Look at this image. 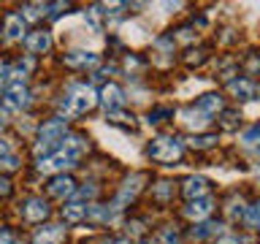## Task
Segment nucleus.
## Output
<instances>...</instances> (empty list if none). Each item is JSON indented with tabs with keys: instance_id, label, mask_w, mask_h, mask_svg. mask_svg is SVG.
Returning <instances> with one entry per match:
<instances>
[{
	"instance_id": "1",
	"label": "nucleus",
	"mask_w": 260,
	"mask_h": 244,
	"mask_svg": "<svg viewBox=\"0 0 260 244\" xmlns=\"http://www.w3.org/2000/svg\"><path fill=\"white\" fill-rule=\"evenodd\" d=\"M95 103H98V95H95L92 87L73 84L71 93L65 95V101H62V114L65 117H79V114H87Z\"/></svg>"
},
{
	"instance_id": "2",
	"label": "nucleus",
	"mask_w": 260,
	"mask_h": 244,
	"mask_svg": "<svg viewBox=\"0 0 260 244\" xmlns=\"http://www.w3.org/2000/svg\"><path fill=\"white\" fill-rule=\"evenodd\" d=\"M149 155L160 163H174V160H179V155H182V141H179V138H168V136L152 138Z\"/></svg>"
},
{
	"instance_id": "3",
	"label": "nucleus",
	"mask_w": 260,
	"mask_h": 244,
	"mask_svg": "<svg viewBox=\"0 0 260 244\" xmlns=\"http://www.w3.org/2000/svg\"><path fill=\"white\" fill-rule=\"evenodd\" d=\"M71 166H76V160H71L68 155H62V152H52V155H46V158L38 160L41 174H54V171H65Z\"/></svg>"
},
{
	"instance_id": "4",
	"label": "nucleus",
	"mask_w": 260,
	"mask_h": 244,
	"mask_svg": "<svg viewBox=\"0 0 260 244\" xmlns=\"http://www.w3.org/2000/svg\"><path fill=\"white\" fill-rule=\"evenodd\" d=\"M141 185H144V174H133L125 182V187L119 190V195H117V201H114V209H122L127 201H133L136 195H138V190H141Z\"/></svg>"
},
{
	"instance_id": "5",
	"label": "nucleus",
	"mask_w": 260,
	"mask_h": 244,
	"mask_svg": "<svg viewBox=\"0 0 260 244\" xmlns=\"http://www.w3.org/2000/svg\"><path fill=\"white\" fill-rule=\"evenodd\" d=\"M101 103L109 109V114H114L117 109H122V106H125V93H122L117 84H111V81H109V84L101 89Z\"/></svg>"
},
{
	"instance_id": "6",
	"label": "nucleus",
	"mask_w": 260,
	"mask_h": 244,
	"mask_svg": "<svg viewBox=\"0 0 260 244\" xmlns=\"http://www.w3.org/2000/svg\"><path fill=\"white\" fill-rule=\"evenodd\" d=\"M27 103H30V93H27V87H24V84H11L6 89V106H8V109L19 111Z\"/></svg>"
},
{
	"instance_id": "7",
	"label": "nucleus",
	"mask_w": 260,
	"mask_h": 244,
	"mask_svg": "<svg viewBox=\"0 0 260 244\" xmlns=\"http://www.w3.org/2000/svg\"><path fill=\"white\" fill-rule=\"evenodd\" d=\"M211 209H214V201H211L209 195H203V198L190 201V206L184 209V215L190 217V220H195V223H201V220H206L211 215Z\"/></svg>"
},
{
	"instance_id": "8",
	"label": "nucleus",
	"mask_w": 260,
	"mask_h": 244,
	"mask_svg": "<svg viewBox=\"0 0 260 244\" xmlns=\"http://www.w3.org/2000/svg\"><path fill=\"white\" fill-rule=\"evenodd\" d=\"M22 215L27 217L30 223H41V220L49 215V206H46V201H44V198H30V201H24Z\"/></svg>"
},
{
	"instance_id": "9",
	"label": "nucleus",
	"mask_w": 260,
	"mask_h": 244,
	"mask_svg": "<svg viewBox=\"0 0 260 244\" xmlns=\"http://www.w3.org/2000/svg\"><path fill=\"white\" fill-rule=\"evenodd\" d=\"M24 46L30 49V52H49V46H52V33H46V30H36V33H30L27 38H24Z\"/></svg>"
},
{
	"instance_id": "10",
	"label": "nucleus",
	"mask_w": 260,
	"mask_h": 244,
	"mask_svg": "<svg viewBox=\"0 0 260 244\" xmlns=\"http://www.w3.org/2000/svg\"><path fill=\"white\" fill-rule=\"evenodd\" d=\"M65 239V228L62 225H46L36 233L32 244H60Z\"/></svg>"
},
{
	"instance_id": "11",
	"label": "nucleus",
	"mask_w": 260,
	"mask_h": 244,
	"mask_svg": "<svg viewBox=\"0 0 260 244\" xmlns=\"http://www.w3.org/2000/svg\"><path fill=\"white\" fill-rule=\"evenodd\" d=\"M179 119H182V125L190 128V130H201V128H206V122H209V117L201 114L198 109H182L179 111Z\"/></svg>"
},
{
	"instance_id": "12",
	"label": "nucleus",
	"mask_w": 260,
	"mask_h": 244,
	"mask_svg": "<svg viewBox=\"0 0 260 244\" xmlns=\"http://www.w3.org/2000/svg\"><path fill=\"white\" fill-rule=\"evenodd\" d=\"M49 193L57 195V198H68V195L76 193V187H73V179L71 176H54L52 182H49Z\"/></svg>"
},
{
	"instance_id": "13",
	"label": "nucleus",
	"mask_w": 260,
	"mask_h": 244,
	"mask_svg": "<svg viewBox=\"0 0 260 244\" xmlns=\"http://www.w3.org/2000/svg\"><path fill=\"white\" fill-rule=\"evenodd\" d=\"M206 190H209V185H206V179L203 176H190L184 182V195L190 201H195V198H203L206 195Z\"/></svg>"
},
{
	"instance_id": "14",
	"label": "nucleus",
	"mask_w": 260,
	"mask_h": 244,
	"mask_svg": "<svg viewBox=\"0 0 260 244\" xmlns=\"http://www.w3.org/2000/svg\"><path fill=\"white\" fill-rule=\"evenodd\" d=\"M3 33H6L8 41L22 38V33H24V19H22L19 14H8V16H6V27H3Z\"/></svg>"
},
{
	"instance_id": "15",
	"label": "nucleus",
	"mask_w": 260,
	"mask_h": 244,
	"mask_svg": "<svg viewBox=\"0 0 260 244\" xmlns=\"http://www.w3.org/2000/svg\"><path fill=\"white\" fill-rule=\"evenodd\" d=\"M195 109H198L201 114H214V111H219L222 109V98L219 95H214V93H209V95H201L198 98V103H195Z\"/></svg>"
},
{
	"instance_id": "16",
	"label": "nucleus",
	"mask_w": 260,
	"mask_h": 244,
	"mask_svg": "<svg viewBox=\"0 0 260 244\" xmlns=\"http://www.w3.org/2000/svg\"><path fill=\"white\" fill-rule=\"evenodd\" d=\"M231 93L239 98V101H255V84L247 79H239V81H231Z\"/></svg>"
},
{
	"instance_id": "17",
	"label": "nucleus",
	"mask_w": 260,
	"mask_h": 244,
	"mask_svg": "<svg viewBox=\"0 0 260 244\" xmlns=\"http://www.w3.org/2000/svg\"><path fill=\"white\" fill-rule=\"evenodd\" d=\"M65 63L76 65V68H89V65L98 63V54L95 52H71L68 57H65Z\"/></svg>"
},
{
	"instance_id": "18",
	"label": "nucleus",
	"mask_w": 260,
	"mask_h": 244,
	"mask_svg": "<svg viewBox=\"0 0 260 244\" xmlns=\"http://www.w3.org/2000/svg\"><path fill=\"white\" fill-rule=\"evenodd\" d=\"M87 217L95 220V223H111L117 217V209L114 206H87Z\"/></svg>"
},
{
	"instance_id": "19",
	"label": "nucleus",
	"mask_w": 260,
	"mask_h": 244,
	"mask_svg": "<svg viewBox=\"0 0 260 244\" xmlns=\"http://www.w3.org/2000/svg\"><path fill=\"white\" fill-rule=\"evenodd\" d=\"M62 217L68 220V223H79V220L87 217V206H84V203H79V201H71V203H65V206H62Z\"/></svg>"
},
{
	"instance_id": "20",
	"label": "nucleus",
	"mask_w": 260,
	"mask_h": 244,
	"mask_svg": "<svg viewBox=\"0 0 260 244\" xmlns=\"http://www.w3.org/2000/svg\"><path fill=\"white\" fill-rule=\"evenodd\" d=\"M219 231H222L219 223H201L198 228H192V236L195 239H206V236H217Z\"/></svg>"
},
{
	"instance_id": "21",
	"label": "nucleus",
	"mask_w": 260,
	"mask_h": 244,
	"mask_svg": "<svg viewBox=\"0 0 260 244\" xmlns=\"http://www.w3.org/2000/svg\"><path fill=\"white\" fill-rule=\"evenodd\" d=\"M244 223H247V228H252V231L257 228V223H260V206L257 203L247 206V211H244Z\"/></svg>"
},
{
	"instance_id": "22",
	"label": "nucleus",
	"mask_w": 260,
	"mask_h": 244,
	"mask_svg": "<svg viewBox=\"0 0 260 244\" xmlns=\"http://www.w3.org/2000/svg\"><path fill=\"white\" fill-rule=\"evenodd\" d=\"M122 30H125V38L127 41H133V44H141V41H146L144 36H141V24H125V27H122Z\"/></svg>"
},
{
	"instance_id": "23",
	"label": "nucleus",
	"mask_w": 260,
	"mask_h": 244,
	"mask_svg": "<svg viewBox=\"0 0 260 244\" xmlns=\"http://www.w3.org/2000/svg\"><path fill=\"white\" fill-rule=\"evenodd\" d=\"M257 136H260L257 125H252L249 130H244V133H241V144H244V146H255V144H257Z\"/></svg>"
},
{
	"instance_id": "24",
	"label": "nucleus",
	"mask_w": 260,
	"mask_h": 244,
	"mask_svg": "<svg viewBox=\"0 0 260 244\" xmlns=\"http://www.w3.org/2000/svg\"><path fill=\"white\" fill-rule=\"evenodd\" d=\"M19 168V158L16 155H3L0 158V171H16Z\"/></svg>"
},
{
	"instance_id": "25",
	"label": "nucleus",
	"mask_w": 260,
	"mask_h": 244,
	"mask_svg": "<svg viewBox=\"0 0 260 244\" xmlns=\"http://www.w3.org/2000/svg\"><path fill=\"white\" fill-rule=\"evenodd\" d=\"M44 8H46V6H32V3H30V6L22 8L24 14H19V16H22V19H30V22H32V19H38V16H41V11H44Z\"/></svg>"
},
{
	"instance_id": "26",
	"label": "nucleus",
	"mask_w": 260,
	"mask_h": 244,
	"mask_svg": "<svg viewBox=\"0 0 260 244\" xmlns=\"http://www.w3.org/2000/svg\"><path fill=\"white\" fill-rule=\"evenodd\" d=\"M62 11H68V3H52V6H46V8H44V14H49L52 19H60Z\"/></svg>"
},
{
	"instance_id": "27",
	"label": "nucleus",
	"mask_w": 260,
	"mask_h": 244,
	"mask_svg": "<svg viewBox=\"0 0 260 244\" xmlns=\"http://www.w3.org/2000/svg\"><path fill=\"white\" fill-rule=\"evenodd\" d=\"M214 141H217V136H192V138H190V144L198 146V149H203V146H211Z\"/></svg>"
},
{
	"instance_id": "28",
	"label": "nucleus",
	"mask_w": 260,
	"mask_h": 244,
	"mask_svg": "<svg viewBox=\"0 0 260 244\" xmlns=\"http://www.w3.org/2000/svg\"><path fill=\"white\" fill-rule=\"evenodd\" d=\"M228 215H231L233 220H236V217H241V215H244V203L233 198V201H231V206H228Z\"/></svg>"
},
{
	"instance_id": "29",
	"label": "nucleus",
	"mask_w": 260,
	"mask_h": 244,
	"mask_svg": "<svg viewBox=\"0 0 260 244\" xmlns=\"http://www.w3.org/2000/svg\"><path fill=\"white\" fill-rule=\"evenodd\" d=\"M168 114H171V109H157V111L149 114V119H146V122H149V125H157V122H162V117H168Z\"/></svg>"
},
{
	"instance_id": "30",
	"label": "nucleus",
	"mask_w": 260,
	"mask_h": 244,
	"mask_svg": "<svg viewBox=\"0 0 260 244\" xmlns=\"http://www.w3.org/2000/svg\"><path fill=\"white\" fill-rule=\"evenodd\" d=\"M236 119H239V114H236V111H225V114H222V125H225L228 130L236 128Z\"/></svg>"
},
{
	"instance_id": "31",
	"label": "nucleus",
	"mask_w": 260,
	"mask_h": 244,
	"mask_svg": "<svg viewBox=\"0 0 260 244\" xmlns=\"http://www.w3.org/2000/svg\"><path fill=\"white\" fill-rule=\"evenodd\" d=\"M162 241H166V244H182V241H179V233L171 231V228H166V231H162Z\"/></svg>"
},
{
	"instance_id": "32",
	"label": "nucleus",
	"mask_w": 260,
	"mask_h": 244,
	"mask_svg": "<svg viewBox=\"0 0 260 244\" xmlns=\"http://www.w3.org/2000/svg\"><path fill=\"white\" fill-rule=\"evenodd\" d=\"M0 244H14V236L8 228H0Z\"/></svg>"
},
{
	"instance_id": "33",
	"label": "nucleus",
	"mask_w": 260,
	"mask_h": 244,
	"mask_svg": "<svg viewBox=\"0 0 260 244\" xmlns=\"http://www.w3.org/2000/svg\"><path fill=\"white\" fill-rule=\"evenodd\" d=\"M76 195H79V198H92V195H95V187H92V185H89V187H81Z\"/></svg>"
},
{
	"instance_id": "34",
	"label": "nucleus",
	"mask_w": 260,
	"mask_h": 244,
	"mask_svg": "<svg viewBox=\"0 0 260 244\" xmlns=\"http://www.w3.org/2000/svg\"><path fill=\"white\" fill-rule=\"evenodd\" d=\"M217 244H241L239 239H236V236H225L222 241H217Z\"/></svg>"
},
{
	"instance_id": "35",
	"label": "nucleus",
	"mask_w": 260,
	"mask_h": 244,
	"mask_svg": "<svg viewBox=\"0 0 260 244\" xmlns=\"http://www.w3.org/2000/svg\"><path fill=\"white\" fill-rule=\"evenodd\" d=\"M8 190H11V187H8V182H6V179H3V176H0V195H6Z\"/></svg>"
},
{
	"instance_id": "36",
	"label": "nucleus",
	"mask_w": 260,
	"mask_h": 244,
	"mask_svg": "<svg viewBox=\"0 0 260 244\" xmlns=\"http://www.w3.org/2000/svg\"><path fill=\"white\" fill-rule=\"evenodd\" d=\"M8 149H11V146H8V141H0V158H3V155H8Z\"/></svg>"
},
{
	"instance_id": "37",
	"label": "nucleus",
	"mask_w": 260,
	"mask_h": 244,
	"mask_svg": "<svg viewBox=\"0 0 260 244\" xmlns=\"http://www.w3.org/2000/svg\"><path fill=\"white\" fill-rule=\"evenodd\" d=\"M6 122H8V114H6V109H0V128H3Z\"/></svg>"
},
{
	"instance_id": "38",
	"label": "nucleus",
	"mask_w": 260,
	"mask_h": 244,
	"mask_svg": "<svg viewBox=\"0 0 260 244\" xmlns=\"http://www.w3.org/2000/svg\"><path fill=\"white\" fill-rule=\"evenodd\" d=\"M109 244H127L125 239H117V241H109Z\"/></svg>"
},
{
	"instance_id": "39",
	"label": "nucleus",
	"mask_w": 260,
	"mask_h": 244,
	"mask_svg": "<svg viewBox=\"0 0 260 244\" xmlns=\"http://www.w3.org/2000/svg\"><path fill=\"white\" fill-rule=\"evenodd\" d=\"M144 244H149V241H144Z\"/></svg>"
}]
</instances>
